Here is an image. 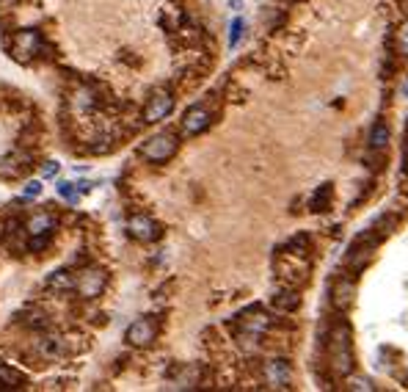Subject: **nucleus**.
I'll return each instance as SVG.
<instances>
[{"label":"nucleus","instance_id":"1","mask_svg":"<svg viewBox=\"0 0 408 392\" xmlns=\"http://www.w3.org/2000/svg\"><path fill=\"white\" fill-rule=\"evenodd\" d=\"M323 351H326V364L331 370V375L337 378H348L356 367V353H353V334H350V326L345 320H337L328 331H326V342H323Z\"/></svg>","mask_w":408,"mask_h":392},{"label":"nucleus","instance_id":"2","mask_svg":"<svg viewBox=\"0 0 408 392\" xmlns=\"http://www.w3.org/2000/svg\"><path fill=\"white\" fill-rule=\"evenodd\" d=\"M3 47L17 64H34L36 58H45L47 42L36 28H23V31H14V34H6Z\"/></svg>","mask_w":408,"mask_h":392},{"label":"nucleus","instance_id":"3","mask_svg":"<svg viewBox=\"0 0 408 392\" xmlns=\"http://www.w3.org/2000/svg\"><path fill=\"white\" fill-rule=\"evenodd\" d=\"M271 329V318L260 309V307H251L246 312H240L235 318V337L243 348H251V345H260V340L265 337V331Z\"/></svg>","mask_w":408,"mask_h":392},{"label":"nucleus","instance_id":"4","mask_svg":"<svg viewBox=\"0 0 408 392\" xmlns=\"http://www.w3.org/2000/svg\"><path fill=\"white\" fill-rule=\"evenodd\" d=\"M58 230V219L50 210H39L25 221V235H28V249L31 252H45Z\"/></svg>","mask_w":408,"mask_h":392},{"label":"nucleus","instance_id":"5","mask_svg":"<svg viewBox=\"0 0 408 392\" xmlns=\"http://www.w3.org/2000/svg\"><path fill=\"white\" fill-rule=\"evenodd\" d=\"M34 353L42 359V362H61L67 359L69 353H75L72 348V340L67 334H58V331H36V340H34Z\"/></svg>","mask_w":408,"mask_h":392},{"label":"nucleus","instance_id":"6","mask_svg":"<svg viewBox=\"0 0 408 392\" xmlns=\"http://www.w3.org/2000/svg\"><path fill=\"white\" fill-rule=\"evenodd\" d=\"M179 149V135L171 133V130H163V133H155L149 135L144 144H141V157L149 160V163H168Z\"/></svg>","mask_w":408,"mask_h":392},{"label":"nucleus","instance_id":"7","mask_svg":"<svg viewBox=\"0 0 408 392\" xmlns=\"http://www.w3.org/2000/svg\"><path fill=\"white\" fill-rule=\"evenodd\" d=\"M108 287V271L105 268H97V265H86L75 274V293L83 298V301H94L105 293Z\"/></svg>","mask_w":408,"mask_h":392},{"label":"nucleus","instance_id":"8","mask_svg":"<svg viewBox=\"0 0 408 392\" xmlns=\"http://www.w3.org/2000/svg\"><path fill=\"white\" fill-rule=\"evenodd\" d=\"M262 381L271 389H293L295 386V370L284 356H271L262 362Z\"/></svg>","mask_w":408,"mask_h":392},{"label":"nucleus","instance_id":"9","mask_svg":"<svg viewBox=\"0 0 408 392\" xmlns=\"http://www.w3.org/2000/svg\"><path fill=\"white\" fill-rule=\"evenodd\" d=\"M210 124H213V111H210V105H207V102H196V105H190V108L182 113V119H179V135L196 138V135H201L204 130H207Z\"/></svg>","mask_w":408,"mask_h":392},{"label":"nucleus","instance_id":"10","mask_svg":"<svg viewBox=\"0 0 408 392\" xmlns=\"http://www.w3.org/2000/svg\"><path fill=\"white\" fill-rule=\"evenodd\" d=\"M157 334H160V320L155 315H144V318H138V320H133L127 326L124 340L133 348H149L157 340Z\"/></svg>","mask_w":408,"mask_h":392},{"label":"nucleus","instance_id":"11","mask_svg":"<svg viewBox=\"0 0 408 392\" xmlns=\"http://www.w3.org/2000/svg\"><path fill=\"white\" fill-rule=\"evenodd\" d=\"M174 111V94L166 91V89H157L149 94V100L144 102V111H141V122L144 124H157L163 122L166 116H171Z\"/></svg>","mask_w":408,"mask_h":392},{"label":"nucleus","instance_id":"12","mask_svg":"<svg viewBox=\"0 0 408 392\" xmlns=\"http://www.w3.org/2000/svg\"><path fill=\"white\" fill-rule=\"evenodd\" d=\"M127 235L138 243H155L163 238V227L152 219V216H130L127 219Z\"/></svg>","mask_w":408,"mask_h":392},{"label":"nucleus","instance_id":"13","mask_svg":"<svg viewBox=\"0 0 408 392\" xmlns=\"http://www.w3.org/2000/svg\"><path fill=\"white\" fill-rule=\"evenodd\" d=\"M353 298H356V276L350 274V276H337L334 282H331V304H334V309L337 312H345L350 304H353Z\"/></svg>","mask_w":408,"mask_h":392},{"label":"nucleus","instance_id":"14","mask_svg":"<svg viewBox=\"0 0 408 392\" xmlns=\"http://www.w3.org/2000/svg\"><path fill=\"white\" fill-rule=\"evenodd\" d=\"M34 168V163H31V155L28 152H9V155H3L0 157V177L3 179H17V177H25L28 171Z\"/></svg>","mask_w":408,"mask_h":392},{"label":"nucleus","instance_id":"15","mask_svg":"<svg viewBox=\"0 0 408 392\" xmlns=\"http://www.w3.org/2000/svg\"><path fill=\"white\" fill-rule=\"evenodd\" d=\"M271 307L276 312H295L301 307V296H298V287H290V285H282V290H276L271 296Z\"/></svg>","mask_w":408,"mask_h":392},{"label":"nucleus","instance_id":"16","mask_svg":"<svg viewBox=\"0 0 408 392\" xmlns=\"http://www.w3.org/2000/svg\"><path fill=\"white\" fill-rule=\"evenodd\" d=\"M45 290H50V293H58V296H64V293L75 290V274H72L69 268H61V271L50 274V279L45 282Z\"/></svg>","mask_w":408,"mask_h":392},{"label":"nucleus","instance_id":"17","mask_svg":"<svg viewBox=\"0 0 408 392\" xmlns=\"http://www.w3.org/2000/svg\"><path fill=\"white\" fill-rule=\"evenodd\" d=\"M17 323H23V326L31 329V331H45V329H50L47 312H42V309H36V307H28V309L17 312Z\"/></svg>","mask_w":408,"mask_h":392},{"label":"nucleus","instance_id":"18","mask_svg":"<svg viewBox=\"0 0 408 392\" xmlns=\"http://www.w3.org/2000/svg\"><path fill=\"white\" fill-rule=\"evenodd\" d=\"M367 141H370V149H372V152H383V149L389 146V124H386V122H375Z\"/></svg>","mask_w":408,"mask_h":392},{"label":"nucleus","instance_id":"19","mask_svg":"<svg viewBox=\"0 0 408 392\" xmlns=\"http://www.w3.org/2000/svg\"><path fill=\"white\" fill-rule=\"evenodd\" d=\"M20 386H25V375L0 362V389H20Z\"/></svg>","mask_w":408,"mask_h":392},{"label":"nucleus","instance_id":"20","mask_svg":"<svg viewBox=\"0 0 408 392\" xmlns=\"http://www.w3.org/2000/svg\"><path fill=\"white\" fill-rule=\"evenodd\" d=\"M331 199H334V188H331V182H326V185H320V190L315 193L312 210H315V213H326V210H331Z\"/></svg>","mask_w":408,"mask_h":392},{"label":"nucleus","instance_id":"21","mask_svg":"<svg viewBox=\"0 0 408 392\" xmlns=\"http://www.w3.org/2000/svg\"><path fill=\"white\" fill-rule=\"evenodd\" d=\"M394 53L400 58H408V20L400 23V28L394 31Z\"/></svg>","mask_w":408,"mask_h":392},{"label":"nucleus","instance_id":"22","mask_svg":"<svg viewBox=\"0 0 408 392\" xmlns=\"http://www.w3.org/2000/svg\"><path fill=\"white\" fill-rule=\"evenodd\" d=\"M80 193H83V190H80L75 182H67V179H61V182H58V196H61V199H67L69 205H78Z\"/></svg>","mask_w":408,"mask_h":392},{"label":"nucleus","instance_id":"23","mask_svg":"<svg viewBox=\"0 0 408 392\" xmlns=\"http://www.w3.org/2000/svg\"><path fill=\"white\" fill-rule=\"evenodd\" d=\"M345 389H350V392H372L375 389V384L370 381V378H361V375H348L345 378Z\"/></svg>","mask_w":408,"mask_h":392},{"label":"nucleus","instance_id":"24","mask_svg":"<svg viewBox=\"0 0 408 392\" xmlns=\"http://www.w3.org/2000/svg\"><path fill=\"white\" fill-rule=\"evenodd\" d=\"M243 34H246V23H243V17H235L232 25H229V47H238Z\"/></svg>","mask_w":408,"mask_h":392},{"label":"nucleus","instance_id":"25","mask_svg":"<svg viewBox=\"0 0 408 392\" xmlns=\"http://www.w3.org/2000/svg\"><path fill=\"white\" fill-rule=\"evenodd\" d=\"M39 193H42V179H28L25 190H23V199H36Z\"/></svg>","mask_w":408,"mask_h":392},{"label":"nucleus","instance_id":"26","mask_svg":"<svg viewBox=\"0 0 408 392\" xmlns=\"http://www.w3.org/2000/svg\"><path fill=\"white\" fill-rule=\"evenodd\" d=\"M56 174H58V163H56V160L42 163V177H45V179H50V177H56Z\"/></svg>","mask_w":408,"mask_h":392},{"label":"nucleus","instance_id":"27","mask_svg":"<svg viewBox=\"0 0 408 392\" xmlns=\"http://www.w3.org/2000/svg\"><path fill=\"white\" fill-rule=\"evenodd\" d=\"M229 3H232V9H240V6H243V0H229Z\"/></svg>","mask_w":408,"mask_h":392},{"label":"nucleus","instance_id":"28","mask_svg":"<svg viewBox=\"0 0 408 392\" xmlns=\"http://www.w3.org/2000/svg\"><path fill=\"white\" fill-rule=\"evenodd\" d=\"M405 97H408V80H405Z\"/></svg>","mask_w":408,"mask_h":392},{"label":"nucleus","instance_id":"29","mask_svg":"<svg viewBox=\"0 0 408 392\" xmlns=\"http://www.w3.org/2000/svg\"><path fill=\"white\" fill-rule=\"evenodd\" d=\"M405 171H408V160H405Z\"/></svg>","mask_w":408,"mask_h":392}]
</instances>
